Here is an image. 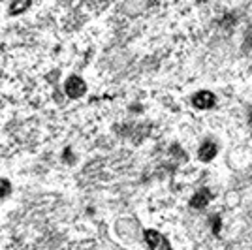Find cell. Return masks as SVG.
<instances>
[{"label": "cell", "mask_w": 252, "mask_h": 250, "mask_svg": "<svg viewBox=\"0 0 252 250\" xmlns=\"http://www.w3.org/2000/svg\"><path fill=\"white\" fill-rule=\"evenodd\" d=\"M145 241L149 245V250H171V245L168 243V239L157 231V229H145Z\"/></svg>", "instance_id": "obj_1"}, {"label": "cell", "mask_w": 252, "mask_h": 250, "mask_svg": "<svg viewBox=\"0 0 252 250\" xmlns=\"http://www.w3.org/2000/svg\"><path fill=\"white\" fill-rule=\"evenodd\" d=\"M66 94L72 98V100H77V98H81L87 91V85L85 81L79 77V75H70L68 79H66Z\"/></svg>", "instance_id": "obj_2"}, {"label": "cell", "mask_w": 252, "mask_h": 250, "mask_svg": "<svg viewBox=\"0 0 252 250\" xmlns=\"http://www.w3.org/2000/svg\"><path fill=\"white\" fill-rule=\"evenodd\" d=\"M192 104L198 109H211L213 105L217 104V98L209 91H200V93H196L192 96Z\"/></svg>", "instance_id": "obj_3"}, {"label": "cell", "mask_w": 252, "mask_h": 250, "mask_svg": "<svg viewBox=\"0 0 252 250\" xmlns=\"http://www.w3.org/2000/svg\"><path fill=\"white\" fill-rule=\"evenodd\" d=\"M213 199V194H211L209 190H200V192H196L192 199H190V205L194 209H203L205 205H209V201Z\"/></svg>", "instance_id": "obj_4"}, {"label": "cell", "mask_w": 252, "mask_h": 250, "mask_svg": "<svg viewBox=\"0 0 252 250\" xmlns=\"http://www.w3.org/2000/svg\"><path fill=\"white\" fill-rule=\"evenodd\" d=\"M217 145L213 143V141H205L203 145L200 147V151H198V156H200L201 162H211L213 158L217 156Z\"/></svg>", "instance_id": "obj_5"}, {"label": "cell", "mask_w": 252, "mask_h": 250, "mask_svg": "<svg viewBox=\"0 0 252 250\" xmlns=\"http://www.w3.org/2000/svg\"><path fill=\"white\" fill-rule=\"evenodd\" d=\"M32 0H13V4L10 6V15H19L23 11H27L31 8Z\"/></svg>", "instance_id": "obj_6"}, {"label": "cell", "mask_w": 252, "mask_h": 250, "mask_svg": "<svg viewBox=\"0 0 252 250\" xmlns=\"http://www.w3.org/2000/svg\"><path fill=\"white\" fill-rule=\"evenodd\" d=\"M211 222H213V233H215V235H220V228H222L220 217H213Z\"/></svg>", "instance_id": "obj_7"}, {"label": "cell", "mask_w": 252, "mask_h": 250, "mask_svg": "<svg viewBox=\"0 0 252 250\" xmlns=\"http://www.w3.org/2000/svg\"><path fill=\"white\" fill-rule=\"evenodd\" d=\"M8 192H10V183L8 179H2V199L8 196Z\"/></svg>", "instance_id": "obj_8"}, {"label": "cell", "mask_w": 252, "mask_h": 250, "mask_svg": "<svg viewBox=\"0 0 252 250\" xmlns=\"http://www.w3.org/2000/svg\"><path fill=\"white\" fill-rule=\"evenodd\" d=\"M251 125H252V109H251Z\"/></svg>", "instance_id": "obj_9"}]
</instances>
